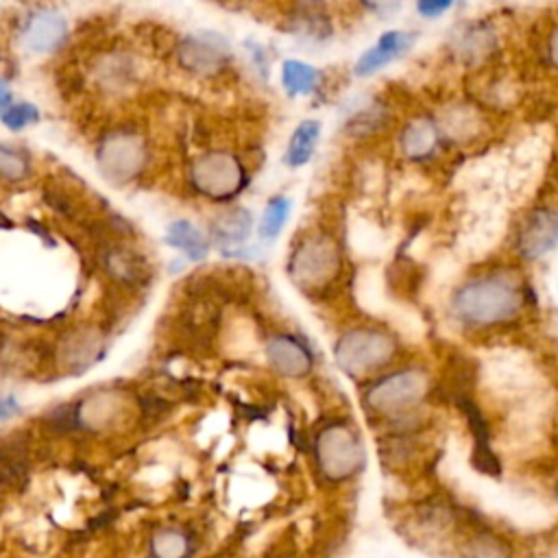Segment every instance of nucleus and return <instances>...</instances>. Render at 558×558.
Returning <instances> with one entry per match:
<instances>
[{
    "label": "nucleus",
    "instance_id": "obj_19",
    "mask_svg": "<svg viewBox=\"0 0 558 558\" xmlns=\"http://www.w3.org/2000/svg\"><path fill=\"white\" fill-rule=\"evenodd\" d=\"M281 85L290 96H310L320 85V72L299 59H288L281 65Z\"/></svg>",
    "mask_w": 558,
    "mask_h": 558
},
{
    "label": "nucleus",
    "instance_id": "obj_10",
    "mask_svg": "<svg viewBox=\"0 0 558 558\" xmlns=\"http://www.w3.org/2000/svg\"><path fill=\"white\" fill-rule=\"evenodd\" d=\"M451 551L453 558H519L514 543L475 514L453 538Z\"/></svg>",
    "mask_w": 558,
    "mask_h": 558
},
{
    "label": "nucleus",
    "instance_id": "obj_29",
    "mask_svg": "<svg viewBox=\"0 0 558 558\" xmlns=\"http://www.w3.org/2000/svg\"><path fill=\"white\" fill-rule=\"evenodd\" d=\"M11 107V89L9 85L0 78V116Z\"/></svg>",
    "mask_w": 558,
    "mask_h": 558
},
{
    "label": "nucleus",
    "instance_id": "obj_25",
    "mask_svg": "<svg viewBox=\"0 0 558 558\" xmlns=\"http://www.w3.org/2000/svg\"><path fill=\"white\" fill-rule=\"evenodd\" d=\"M360 7L377 20H390L403 9V0H357Z\"/></svg>",
    "mask_w": 558,
    "mask_h": 558
},
{
    "label": "nucleus",
    "instance_id": "obj_22",
    "mask_svg": "<svg viewBox=\"0 0 558 558\" xmlns=\"http://www.w3.org/2000/svg\"><path fill=\"white\" fill-rule=\"evenodd\" d=\"M290 198L288 196H272L266 207H264V214L259 218V238L262 240H275L286 222H288V216H290Z\"/></svg>",
    "mask_w": 558,
    "mask_h": 558
},
{
    "label": "nucleus",
    "instance_id": "obj_2",
    "mask_svg": "<svg viewBox=\"0 0 558 558\" xmlns=\"http://www.w3.org/2000/svg\"><path fill=\"white\" fill-rule=\"evenodd\" d=\"M436 375L418 360L399 362L381 375L366 381L362 390L364 412L381 427L425 410L434 401Z\"/></svg>",
    "mask_w": 558,
    "mask_h": 558
},
{
    "label": "nucleus",
    "instance_id": "obj_16",
    "mask_svg": "<svg viewBox=\"0 0 558 558\" xmlns=\"http://www.w3.org/2000/svg\"><path fill=\"white\" fill-rule=\"evenodd\" d=\"M166 244L181 251L187 259L192 262H201L207 257L209 253V240L207 235L190 220H172L166 227V235H163Z\"/></svg>",
    "mask_w": 558,
    "mask_h": 558
},
{
    "label": "nucleus",
    "instance_id": "obj_24",
    "mask_svg": "<svg viewBox=\"0 0 558 558\" xmlns=\"http://www.w3.org/2000/svg\"><path fill=\"white\" fill-rule=\"evenodd\" d=\"M0 118L7 129L22 131L39 120V111L33 102H11V107Z\"/></svg>",
    "mask_w": 558,
    "mask_h": 558
},
{
    "label": "nucleus",
    "instance_id": "obj_9",
    "mask_svg": "<svg viewBox=\"0 0 558 558\" xmlns=\"http://www.w3.org/2000/svg\"><path fill=\"white\" fill-rule=\"evenodd\" d=\"M451 405L460 412V416L466 423V429L473 438V449H471V464L477 473L488 475V477H499L501 475V460L493 447V436L488 427V418L477 403L473 392H464L451 399Z\"/></svg>",
    "mask_w": 558,
    "mask_h": 558
},
{
    "label": "nucleus",
    "instance_id": "obj_14",
    "mask_svg": "<svg viewBox=\"0 0 558 558\" xmlns=\"http://www.w3.org/2000/svg\"><path fill=\"white\" fill-rule=\"evenodd\" d=\"M68 35L65 17L54 9H39L31 13L20 33L22 46L33 54L54 52Z\"/></svg>",
    "mask_w": 558,
    "mask_h": 558
},
{
    "label": "nucleus",
    "instance_id": "obj_11",
    "mask_svg": "<svg viewBox=\"0 0 558 558\" xmlns=\"http://www.w3.org/2000/svg\"><path fill=\"white\" fill-rule=\"evenodd\" d=\"M231 52L229 41L214 31H198L179 44V65L194 76H211L227 63Z\"/></svg>",
    "mask_w": 558,
    "mask_h": 558
},
{
    "label": "nucleus",
    "instance_id": "obj_12",
    "mask_svg": "<svg viewBox=\"0 0 558 558\" xmlns=\"http://www.w3.org/2000/svg\"><path fill=\"white\" fill-rule=\"evenodd\" d=\"M447 142L445 131L440 126V120L432 113H412L399 129L397 146L399 153L414 163L432 161L442 144Z\"/></svg>",
    "mask_w": 558,
    "mask_h": 558
},
{
    "label": "nucleus",
    "instance_id": "obj_27",
    "mask_svg": "<svg viewBox=\"0 0 558 558\" xmlns=\"http://www.w3.org/2000/svg\"><path fill=\"white\" fill-rule=\"evenodd\" d=\"M543 57L549 70L558 74V17L549 24L545 37H543Z\"/></svg>",
    "mask_w": 558,
    "mask_h": 558
},
{
    "label": "nucleus",
    "instance_id": "obj_31",
    "mask_svg": "<svg viewBox=\"0 0 558 558\" xmlns=\"http://www.w3.org/2000/svg\"><path fill=\"white\" fill-rule=\"evenodd\" d=\"M556 288H558V283H556Z\"/></svg>",
    "mask_w": 558,
    "mask_h": 558
},
{
    "label": "nucleus",
    "instance_id": "obj_13",
    "mask_svg": "<svg viewBox=\"0 0 558 558\" xmlns=\"http://www.w3.org/2000/svg\"><path fill=\"white\" fill-rule=\"evenodd\" d=\"M416 41V33L405 28H388L384 31L353 63V74L357 78L375 76L377 72L386 70L395 61L403 59Z\"/></svg>",
    "mask_w": 558,
    "mask_h": 558
},
{
    "label": "nucleus",
    "instance_id": "obj_1",
    "mask_svg": "<svg viewBox=\"0 0 558 558\" xmlns=\"http://www.w3.org/2000/svg\"><path fill=\"white\" fill-rule=\"evenodd\" d=\"M532 307L534 286L519 264H493L469 272L447 301L449 320L473 336L514 327Z\"/></svg>",
    "mask_w": 558,
    "mask_h": 558
},
{
    "label": "nucleus",
    "instance_id": "obj_30",
    "mask_svg": "<svg viewBox=\"0 0 558 558\" xmlns=\"http://www.w3.org/2000/svg\"><path fill=\"white\" fill-rule=\"evenodd\" d=\"M556 440H558V423H556Z\"/></svg>",
    "mask_w": 558,
    "mask_h": 558
},
{
    "label": "nucleus",
    "instance_id": "obj_3",
    "mask_svg": "<svg viewBox=\"0 0 558 558\" xmlns=\"http://www.w3.org/2000/svg\"><path fill=\"white\" fill-rule=\"evenodd\" d=\"M399 336L377 323L347 327L333 342L336 366L353 381H371L395 364L403 362Z\"/></svg>",
    "mask_w": 558,
    "mask_h": 558
},
{
    "label": "nucleus",
    "instance_id": "obj_7",
    "mask_svg": "<svg viewBox=\"0 0 558 558\" xmlns=\"http://www.w3.org/2000/svg\"><path fill=\"white\" fill-rule=\"evenodd\" d=\"M192 187L211 201H229L246 185L242 161L229 150H207L190 166Z\"/></svg>",
    "mask_w": 558,
    "mask_h": 558
},
{
    "label": "nucleus",
    "instance_id": "obj_5",
    "mask_svg": "<svg viewBox=\"0 0 558 558\" xmlns=\"http://www.w3.org/2000/svg\"><path fill=\"white\" fill-rule=\"evenodd\" d=\"M342 272V248L329 231L305 235L292 251L288 262L290 279L310 292L329 288Z\"/></svg>",
    "mask_w": 558,
    "mask_h": 558
},
{
    "label": "nucleus",
    "instance_id": "obj_6",
    "mask_svg": "<svg viewBox=\"0 0 558 558\" xmlns=\"http://www.w3.org/2000/svg\"><path fill=\"white\" fill-rule=\"evenodd\" d=\"M96 166L111 183H129L148 166V144L133 129H116L107 133L96 148Z\"/></svg>",
    "mask_w": 558,
    "mask_h": 558
},
{
    "label": "nucleus",
    "instance_id": "obj_20",
    "mask_svg": "<svg viewBox=\"0 0 558 558\" xmlns=\"http://www.w3.org/2000/svg\"><path fill=\"white\" fill-rule=\"evenodd\" d=\"M118 397L116 395H94V397H87L81 401L78 410H76V416L78 421L85 425V427H92V429H100L105 427L107 423H111L116 418V414L120 412L118 410Z\"/></svg>",
    "mask_w": 558,
    "mask_h": 558
},
{
    "label": "nucleus",
    "instance_id": "obj_4",
    "mask_svg": "<svg viewBox=\"0 0 558 558\" xmlns=\"http://www.w3.org/2000/svg\"><path fill=\"white\" fill-rule=\"evenodd\" d=\"M314 458L320 477L327 484H347L366 466V449L360 432L349 421H329L318 429Z\"/></svg>",
    "mask_w": 558,
    "mask_h": 558
},
{
    "label": "nucleus",
    "instance_id": "obj_15",
    "mask_svg": "<svg viewBox=\"0 0 558 558\" xmlns=\"http://www.w3.org/2000/svg\"><path fill=\"white\" fill-rule=\"evenodd\" d=\"M266 357L270 366L292 379H301L312 373L314 355L303 340L292 333H277L266 342Z\"/></svg>",
    "mask_w": 558,
    "mask_h": 558
},
{
    "label": "nucleus",
    "instance_id": "obj_17",
    "mask_svg": "<svg viewBox=\"0 0 558 558\" xmlns=\"http://www.w3.org/2000/svg\"><path fill=\"white\" fill-rule=\"evenodd\" d=\"M320 133H323V126L318 120L310 118V120H303L290 135L288 140V148H286V155H283V161L290 166V168H301L305 166L312 155L316 153V146H318V140H320Z\"/></svg>",
    "mask_w": 558,
    "mask_h": 558
},
{
    "label": "nucleus",
    "instance_id": "obj_23",
    "mask_svg": "<svg viewBox=\"0 0 558 558\" xmlns=\"http://www.w3.org/2000/svg\"><path fill=\"white\" fill-rule=\"evenodd\" d=\"M31 172V163L24 153L0 144V179L9 183L24 181Z\"/></svg>",
    "mask_w": 558,
    "mask_h": 558
},
{
    "label": "nucleus",
    "instance_id": "obj_28",
    "mask_svg": "<svg viewBox=\"0 0 558 558\" xmlns=\"http://www.w3.org/2000/svg\"><path fill=\"white\" fill-rule=\"evenodd\" d=\"M17 412H20V405H17V401L13 397H0V421L13 416Z\"/></svg>",
    "mask_w": 558,
    "mask_h": 558
},
{
    "label": "nucleus",
    "instance_id": "obj_18",
    "mask_svg": "<svg viewBox=\"0 0 558 558\" xmlns=\"http://www.w3.org/2000/svg\"><path fill=\"white\" fill-rule=\"evenodd\" d=\"M253 227V218L244 207H233L222 211L216 220H214V238L225 244V246H238L242 244Z\"/></svg>",
    "mask_w": 558,
    "mask_h": 558
},
{
    "label": "nucleus",
    "instance_id": "obj_26",
    "mask_svg": "<svg viewBox=\"0 0 558 558\" xmlns=\"http://www.w3.org/2000/svg\"><path fill=\"white\" fill-rule=\"evenodd\" d=\"M456 0H414V11L423 20H438L451 11Z\"/></svg>",
    "mask_w": 558,
    "mask_h": 558
},
{
    "label": "nucleus",
    "instance_id": "obj_21",
    "mask_svg": "<svg viewBox=\"0 0 558 558\" xmlns=\"http://www.w3.org/2000/svg\"><path fill=\"white\" fill-rule=\"evenodd\" d=\"M148 547L153 558H187L192 554L187 534L177 527H159L153 532Z\"/></svg>",
    "mask_w": 558,
    "mask_h": 558
},
{
    "label": "nucleus",
    "instance_id": "obj_8",
    "mask_svg": "<svg viewBox=\"0 0 558 558\" xmlns=\"http://www.w3.org/2000/svg\"><path fill=\"white\" fill-rule=\"evenodd\" d=\"M558 248V209L536 205L523 214L512 235V253L521 264L545 259Z\"/></svg>",
    "mask_w": 558,
    "mask_h": 558
}]
</instances>
